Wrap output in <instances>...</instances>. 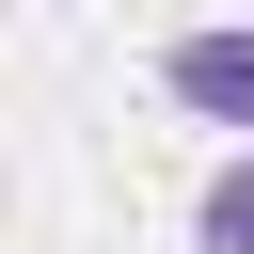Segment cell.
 I'll list each match as a JSON object with an SVG mask.
<instances>
[{"label":"cell","instance_id":"6da1fadb","mask_svg":"<svg viewBox=\"0 0 254 254\" xmlns=\"http://www.w3.org/2000/svg\"><path fill=\"white\" fill-rule=\"evenodd\" d=\"M159 95H175L190 127H254V16H222V32H175V48H159Z\"/></svg>","mask_w":254,"mask_h":254},{"label":"cell","instance_id":"7a4b0ae2","mask_svg":"<svg viewBox=\"0 0 254 254\" xmlns=\"http://www.w3.org/2000/svg\"><path fill=\"white\" fill-rule=\"evenodd\" d=\"M190 254H254V127H238V159L190 190Z\"/></svg>","mask_w":254,"mask_h":254}]
</instances>
